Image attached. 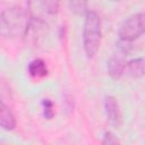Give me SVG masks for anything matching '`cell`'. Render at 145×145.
Wrapping results in <instances>:
<instances>
[{
    "mask_svg": "<svg viewBox=\"0 0 145 145\" xmlns=\"http://www.w3.org/2000/svg\"><path fill=\"white\" fill-rule=\"evenodd\" d=\"M29 17L20 7H11L3 10L0 14V35L5 37L24 36Z\"/></svg>",
    "mask_w": 145,
    "mask_h": 145,
    "instance_id": "1",
    "label": "cell"
},
{
    "mask_svg": "<svg viewBox=\"0 0 145 145\" xmlns=\"http://www.w3.org/2000/svg\"><path fill=\"white\" fill-rule=\"evenodd\" d=\"M102 37V24L100 16L92 10L85 12L83 27V46L87 58H94L97 53Z\"/></svg>",
    "mask_w": 145,
    "mask_h": 145,
    "instance_id": "2",
    "label": "cell"
},
{
    "mask_svg": "<svg viewBox=\"0 0 145 145\" xmlns=\"http://www.w3.org/2000/svg\"><path fill=\"white\" fill-rule=\"evenodd\" d=\"M144 20H145V16L143 12H138L129 16L127 19L123 20V23L119 27L118 31L119 39L133 42L139 36H142L145 32Z\"/></svg>",
    "mask_w": 145,
    "mask_h": 145,
    "instance_id": "3",
    "label": "cell"
},
{
    "mask_svg": "<svg viewBox=\"0 0 145 145\" xmlns=\"http://www.w3.org/2000/svg\"><path fill=\"white\" fill-rule=\"evenodd\" d=\"M46 27L48 26L44 20H42L39 17L31 16L23 37L25 39L26 43L36 46L46 35Z\"/></svg>",
    "mask_w": 145,
    "mask_h": 145,
    "instance_id": "4",
    "label": "cell"
},
{
    "mask_svg": "<svg viewBox=\"0 0 145 145\" xmlns=\"http://www.w3.org/2000/svg\"><path fill=\"white\" fill-rule=\"evenodd\" d=\"M104 111L106 114V119L108 122L112 126L118 128L121 123V114H120V109H119V104L117 102V100L109 95L105 96L104 99Z\"/></svg>",
    "mask_w": 145,
    "mask_h": 145,
    "instance_id": "5",
    "label": "cell"
},
{
    "mask_svg": "<svg viewBox=\"0 0 145 145\" xmlns=\"http://www.w3.org/2000/svg\"><path fill=\"white\" fill-rule=\"evenodd\" d=\"M127 68V61L125 59V56L123 54H114L113 57H111L108 61V66H106V69H108V74L110 75V77L112 79H119L125 70Z\"/></svg>",
    "mask_w": 145,
    "mask_h": 145,
    "instance_id": "6",
    "label": "cell"
},
{
    "mask_svg": "<svg viewBox=\"0 0 145 145\" xmlns=\"http://www.w3.org/2000/svg\"><path fill=\"white\" fill-rule=\"evenodd\" d=\"M0 127L5 130H12L16 127V118L11 110L0 100Z\"/></svg>",
    "mask_w": 145,
    "mask_h": 145,
    "instance_id": "7",
    "label": "cell"
},
{
    "mask_svg": "<svg viewBox=\"0 0 145 145\" xmlns=\"http://www.w3.org/2000/svg\"><path fill=\"white\" fill-rule=\"evenodd\" d=\"M28 74L34 78H43L48 75V68L42 59H34L28 65Z\"/></svg>",
    "mask_w": 145,
    "mask_h": 145,
    "instance_id": "8",
    "label": "cell"
},
{
    "mask_svg": "<svg viewBox=\"0 0 145 145\" xmlns=\"http://www.w3.org/2000/svg\"><path fill=\"white\" fill-rule=\"evenodd\" d=\"M127 68L129 71V75L134 78H139L144 75V59L143 58H136L127 62Z\"/></svg>",
    "mask_w": 145,
    "mask_h": 145,
    "instance_id": "9",
    "label": "cell"
},
{
    "mask_svg": "<svg viewBox=\"0 0 145 145\" xmlns=\"http://www.w3.org/2000/svg\"><path fill=\"white\" fill-rule=\"evenodd\" d=\"M87 2L88 0H68L69 9L75 15H83L87 10Z\"/></svg>",
    "mask_w": 145,
    "mask_h": 145,
    "instance_id": "10",
    "label": "cell"
},
{
    "mask_svg": "<svg viewBox=\"0 0 145 145\" xmlns=\"http://www.w3.org/2000/svg\"><path fill=\"white\" fill-rule=\"evenodd\" d=\"M41 7L48 15H56L59 9V0H41Z\"/></svg>",
    "mask_w": 145,
    "mask_h": 145,
    "instance_id": "11",
    "label": "cell"
},
{
    "mask_svg": "<svg viewBox=\"0 0 145 145\" xmlns=\"http://www.w3.org/2000/svg\"><path fill=\"white\" fill-rule=\"evenodd\" d=\"M42 108H43V116H44V118L48 119V120L52 119L53 116H54V109H53L54 106H53L52 101L49 100V99H44L42 101Z\"/></svg>",
    "mask_w": 145,
    "mask_h": 145,
    "instance_id": "12",
    "label": "cell"
},
{
    "mask_svg": "<svg viewBox=\"0 0 145 145\" xmlns=\"http://www.w3.org/2000/svg\"><path fill=\"white\" fill-rule=\"evenodd\" d=\"M131 43L133 42H129V41H126V40H121L119 39V41L117 42V48L119 50V52L123 56L128 54L131 50Z\"/></svg>",
    "mask_w": 145,
    "mask_h": 145,
    "instance_id": "13",
    "label": "cell"
},
{
    "mask_svg": "<svg viewBox=\"0 0 145 145\" xmlns=\"http://www.w3.org/2000/svg\"><path fill=\"white\" fill-rule=\"evenodd\" d=\"M119 140L116 138V136L110 133V131H106L104 133V136H103V139H102V144H105V145H112V144H118Z\"/></svg>",
    "mask_w": 145,
    "mask_h": 145,
    "instance_id": "14",
    "label": "cell"
},
{
    "mask_svg": "<svg viewBox=\"0 0 145 145\" xmlns=\"http://www.w3.org/2000/svg\"><path fill=\"white\" fill-rule=\"evenodd\" d=\"M112 1H121V0H112Z\"/></svg>",
    "mask_w": 145,
    "mask_h": 145,
    "instance_id": "15",
    "label": "cell"
}]
</instances>
